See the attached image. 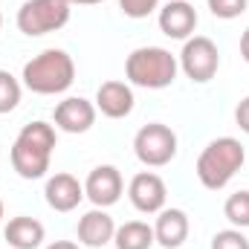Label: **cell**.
<instances>
[{"instance_id": "1", "label": "cell", "mask_w": 249, "mask_h": 249, "mask_svg": "<svg viewBox=\"0 0 249 249\" xmlns=\"http://www.w3.org/2000/svg\"><path fill=\"white\" fill-rule=\"evenodd\" d=\"M55 124L50 122H29L20 127V133L12 142V168L23 180H41L50 171L53 151H55Z\"/></svg>"}, {"instance_id": "2", "label": "cell", "mask_w": 249, "mask_h": 249, "mask_svg": "<svg viewBox=\"0 0 249 249\" xmlns=\"http://www.w3.org/2000/svg\"><path fill=\"white\" fill-rule=\"evenodd\" d=\"M20 78H23V87L38 96H58V93H67L75 81V61L67 50L50 47L23 64Z\"/></svg>"}, {"instance_id": "3", "label": "cell", "mask_w": 249, "mask_h": 249, "mask_svg": "<svg viewBox=\"0 0 249 249\" xmlns=\"http://www.w3.org/2000/svg\"><path fill=\"white\" fill-rule=\"evenodd\" d=\"M244 162H247V151H244L241 139L217 136L200 151L194 171H197V180L203 183V188L220 191L232 183V177L244 168Z\"/></svg>"}, {"instance_id": "4", "label": "cell", "mask_w": 249, "mask_h": 249, "mask_svg": "<svg viewBox=\"0 0 249 249\" xmlns=\"http://www.w3.org/2000/svg\"><path fill=\"white\" fill-rule=\"evenodd\" d=\"M180 61L165 47H136L124 61V78L142 90H165L177 81Z\"/></svg>"}, {"instance_id": "5", "label": "cell", "mask_w": 249, "mask_h": 249, "mask_svg": "<svg viewBox=\"0 0 249 249\" xmlns=\"http://www.w3.org/2000/svg\"><path fill=\"white\" fill-rule=\"evenodd\" d=\"M70 15H72V6L67 0H26L20 3L15 20L26 38H41L67 26Z\"/></svg>"}, {"instance_id": "6", "label": "cell", "mask_w": 249, "mask_h": 249, "mask_svg": "<svg viewBox=\"0 0 249 249\" xmlns=\"http://www.w3.org/2000/svg\"><path fill=\"white\" fill-rule=\"evenodd\" d=\"M133 154L148 168H162L177 157V133L162 122L142 124L133 136Z\"/></svg>"}, {"instance_id": "7", "label": "cell", "mask_w": 249, "mask_h": 249, "mask_svg": "<svg viewBox=\"0 0 249 249\" xmlns=\"http://www.w3.org/2000/svg\"><path fill=\"white\" fill-rule=\"evenodd\" d=\"M177 61H180V70L194 84H206L220 70V53H217V44L212 38L191 35L188 41H183V50H180Z\"/></svg>"}, {"instance_id": "8", "label": "cell", "mask_w": 249, "mask_h": 249, "mask_svg": "<svg viewBox=\"0 0 249 249\" xmlns=\"http://www.w3.org/2000/svg\"><path fill=\"white\" fill-rule=\"evenodd\" d=\"M124 180L122 171L116 165H96L87 180H84V197L96 206V209H110L122 200Z\"/></svg>"}, {"instance_id": "9", "label": "cell", "mask_w": 249, "mask_h": 249, "mask_svg": "<svg viewBox=\"0 0 249 249\" xmlns=\"http://www.w3.org/2000/svg\"><path fill=\"white\" fill-rule=\"evenodd\" d=\"M127 197L133 203L136 212L142 214H157L165 209V200H168V186L160 174L154 171H139L133 174V180L127 183Z\"/></svg>"}, {"instance_id": "10", "label": "cell", "mask_w": 249, "mask_h": 249, "mask_svg": "<svg viewBox=\"0 0 249 249\" xmlns=\"http://www.w3.org/2000/svg\"><path fill=\"white\" fill-rule=\"evenodd\" d=\"M96 116H99L96 102L84 96H67L53 110V124L55 130H64V133H87L96 124Z\"/></svg>"}, {"instance_id": "11", "label": "cell", "mask_w": 249, "mask_h": 249, "mask_svg": "<svg viewBox=\"0 0 249 249\" xmlns=\"http://www.w3.org/2000/svg\"><path fill=\"white\" fill-rule=\"evenodd\" d=\"M160 32L171 41H188L197 29V9L188 0H168L157 15Z\"/></svg>"}, {"instance_id": "12", "label": "cell", "mask_w": 249, "mask_h": 249, "mask_svg": "<svg viewBox=\"0 0 249 249\" xmlns=\"http://www.w3.org/2000/svg\"><path fill=\"white\" fill-rule=\"evenodd\" d=\"M75 235H78V244L90 249H102L107 244H113V235H116V220L107 214V209H90L78 217V226H75Z\"/></svg>"}, {"instance_id": "13", "label": "cell", "mask_w": 249, "mask_h": 249, "mask_svg": "<svg viewBox=\"0 0 249 249\" xmlns=\"http://www.w3.org/2000/svg\"><path fill=\"white\" fill-rule=\"evenodd\" d=\"M133 87L127 81H105L96 90V110L107 119H124L133 113Z\"/></svg>"}, {"instance_id": "14", "label": "cell", "mask_w": 249, "mask_h": 249, "mask_svg": "<svg viewBox=\"0 0 249 249\" xmlns=\"http://www.w3.org/2000/svg\"><path fill=\"white\" fill-rule=\"evenodd\" d=\"M44 197H47L50 209H55V212H72L84 200V183H78V177H72L67 171H58V174H53L47 180Z\"/></svg>"}, {"instance_id": "15", "label": "cell", "mask_w": 249, "mask_h": 249, "mask_svg": "<svg viewBox=\"0 0 249 249\" xmlns=\"http://www.w3.org/2000/svg\"><path fill=\"white\" fill-rule=\"evenodd\" d=\"M188 214L183 209H162L157 212V223H154V238L162 249H180L188 241Z\"/></svg>"}, {"instance_id": "16", "label": "cell", "mask_w": 249, "mask_h": 249, "mask_svg": "<svg viewBox=\"0 0 249 249\" xmlns=\"http://www.w3.org/2000/svg\"><path fill=\"white\" fill-rule=\"evenodd\" d=\"M3 238L12 249H38L47 238V229H44L41 220H35L29 214H18L6 223Z\"/></svg>"}, {"instance_id": "17", "label": "cell", "mask_w": 249, "mask_h": 249, "mask_svg": "<svg viewBox=\"0 0 249 249\" xmlns=\"http://www.w3.org/2000/svg\"><path fill=\"white\" fill-rule=\"evenodd\" d=\"M113 244H116V249H151L157 244L154 226H148L145 220H127L122 226H116Z\"/></svg>"}, {"instance_id": "18", "label": "cell", "mask_w": 249, "mask_h": 249, "mask_svg": "<svg viewBox=\"0 0 249 249\" xmlns=\"http://www.w3.org/2000/svg\"><path fill=\"white\" fill-rule=\"evenodd\" d=\"M223 217L235 226V229H249V191H235L226 197L223 203Z\"/></svg>"}, {"instance_id": "19", "label": "cell", "mask_w": 249, "mask_h": 249, "mask_svg": "<svg viewBox=\"0 0 249 249\" xmlns=\"http://www.w3.org/2000/svg\"><path fill=\"white\" fill-rule=\"evenodd\" d=\"M20 96H23V84L9 70H0V116L12 113L20 105Z\"/></svg>"}, {"instance_id": "20", "label": "cell", "mask_w": 249, "mask_h": 249, "mask_svg": "<svg viewBox=\"0 0 249 249\" xmlns=\"http://www.w3.org/2000/svg\"><path fill=\"white\" fill-rule=\"evenodd\" d=\"M206 3H209V12L220 20H235L249 9V0H206Z\"/></svg>"}, {"instance_id": "21", "label": "cell", "mask_w": 249, "mask_h": 249, "mask_svg": "<svg viewBox=\"0 0 249 249\" xmlns=\"http://www.w3.org/2000/svg\"><path fill=\"white\" fill-rule=\"evenodd\" d=\"M212 249H249V238L244 235V229L229 226V229L214 232V238H212Z\"/></svg>"}, {"instance_id": "22", "label": "cell", "mask_w": 249, "mask_h": 249, "mask_svg": "<svg viewBox=\"0 0 249 249\" xmlns=\"http://www.w3.org/2000/svg\"><path fill=\"white\" fill-rule=\"evenodd\" d=\"M119 9L124 12V18L142 20V18H148L151 12L160 9V0H119Z\"/></svg>"}, {"instance_id": "23", "label": "cell", "mask_w": 249, "mask_h": 249, "mask_svg": "<svg viewBox=\"0 0 249 249\" xmlns=\"http://www.w3.org/2000/svg\"><path fill=\"white\" fill-rule=\"evenodd\" d=\"M235 124L249 136V96H244V99L238 102V107H235Z\"/></svg>"}, {"instance_id": "24", "label": "cell", "mask_w": 249, "mask_h": 249, "mask_svg": "<svg viewBox=\"0 0 249 249\" xmlns=\"http://www.w3.org/2000/svg\"><path fill=\"white\" fill-rule=\"evenodd\" d=\"M241 58L249 64V26L244 29V35H241Z\"/></svg>"}, {"instance_id": "25", "label": "cell", "mask_w": 249, "mask_h": 249, "mask_svg": "<svg viewBox=\"0 0 249 249\" xmlns=\"http://www.w3.org/2000/svg\"><path fill=\"white\" fill-rule=\"evenodd\" d=\"M47 249H81V244H75V241H53Z\"/></svg>"}, {"instance_id": "26", "label": "cell", "mask_w": 249, "mask_h": 249, "mask_svg": "<svg viewBox=\"0 0 249 249\" xmlns=\"http://www.w3.org/2000/svg\"><path fill=\"white\" fill-rule=\"evenodd\" d=\"M70 6H96V3H105V0H67Z\"/></svg>"}, {"instance_id": "27", "label": "cell", "mask_w": 249, "mask_h": 249, "mask_svg": "<svg viewBox=\"0 0 249 249\" xmlns=\"http://www.w3.org/2000/svg\"><path fill=\"white\" fill-rule=\"evenodd\" d=\"M0 223H3V200H0Z\"/></svg>"}, {"instance_id": "28", "label": "cell", "mask_w": 249, "mask_h": 249, "mask_svg": "<svg viewBox=\"0 0 249 249\" xmlns=\"http://www.w3.org/2000/svg\"><path fill=\"white\" fill-rule=\"evenodd\" d=\"M0 26H3V15H0Z\"/></svg>"}]
</instances>
